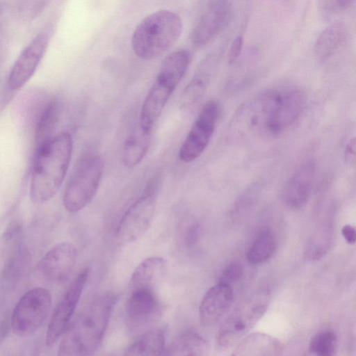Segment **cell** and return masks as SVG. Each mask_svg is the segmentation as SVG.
<instances>
[{
  "instance_id": "1",
  "label": "cell",
  "mask_w": 356,
  "mask_h": 356,
  "mask_svg": "<svg viewBox=\"0 0 356 356\" xmlns=\"http://www.w3.org/2000/svg\"><path fill=\"white\" fill-rule=\"evenodd\" d=\"M306 104L299 87L284 84L264 89L244 102L236 111L229 131L277 136L300 116Z\"/></svg>"
},
{
  "instance_id": "2",
  "label": "cell",
  "mask_w": 356,
  "mask_h": 356,
  "mask_svg": "<svg viewBox=\"0 0 356 356\" xmlns=\"http://www.w3.org/2000/svg\"><path fill=\"white\" fill-rule=\"evenodd\" d=\"M72 148V136L65 131L37 145L29 190L33 202H46L56 194L67 172Z\"/></svg>"
},
{
  "instance_id": "3",
  "label": "cell",
  "mask_w": 356,
  "mask_h": 356,
  "mask_svg": "<svg viewBox=\"0 0 356 356\" xmlns=\"http://www.w3.org/2000/svg\"><path fill=\"white\" fill-rule=\"evenodd\" d=\"M115 301L111 293L92 299L63 335L58 356H93L102 341Z\"/></svg>"
},
{
  "instance_id": "4",
  "label": "cell",
  "mask_w": 356,
  "mask_h": 356,
  "mask_svg": "<svg viewBox=\"0 0 356 356\" xmlns=\"http://www.w3.org/2000/svg\"><path fill=\"white\" fill-rule=\"evenodd\" d=\"M182 30V20L178 14L169 10L155 11L134 29L131 37L133 51L141 60L156 59L178 40Z\"/></svg>"
},
{
  "instance_id": "5",
  "label": "cell",
  "mask_w": 356,
  "mask_h": 356,
  "mask_svg": "<svg viewBox=\"0 0 356 356\" xmlns=\"http://www.w3.org/2000/svg\"><path fill=\"white\" fill-rule=\"evenodd\" d=\"M191 59L185 49L172 52L164 60L141 106L138 124L152 131L166 104L184 76Z\"/></svg>"
},
{
  "instance_id": "6",
  "label": "cell",
  "mask_w": 356,
  "mask_h": 356,
  "mask_svg": "<svg viewBox=\"0 0 356 356\" xmlns=\"http://www.w3.org/2000/svg\"><path fill=\"white\" fill-rule=\"evenodd\" d=\"M104 165L97 154L80 161L72 175L63 195V205L70 213L84 209L95 197L99 186Z\"/></svg>"
},
{
  "instance_id": "7",
  "label": "cell",
  "mask_w": 356,
  "mask_h": 356,
  "mask_svg": "<svg viewBox=\"0 0 356 356\" xmlns=\"http://www.w3.org/2000/svg\"><path fill=\"white\" fill-rule=\"evenodd\" d=\"M51 307L49 291L35 287L26 292L18 300L11 316L13 332L26 337L37 331L47 319Z\"/></svg>"
},
{
  "instance_id": "8",
  "label": "cell",
  "mask_w": 356,
  "mask_h": 356,
  "mask_svg": "<svg viewBox=\"0 0 356 356\" xmlns=\"http://www.w3.org/2000/svg\"><path fill=\"white\" fill-rule=\"evenodd\" d=\"M268 302V295L261 293L236 309L225 319L218 332V345L227 347L241 339L262 317Z\"/></svg>"
},
{
  "instance_id": "9",
  "label": "cell",
  "mask_w": 356,
  "mask_h": 356,
  "mask_svg": "<svg viewBox=\"0 0 356 356\" xmlns=\"http://www.w3.org/2000/svg\"><path fill=\"white\" fill-rule=\"evenodd\" d=\"M220 114V105L215 99L202 107L179 151V159L190 163L205 150L214 133Z\"/></svg>"
},
{
  "instance_id": "10",
  "label": "cell",
  "mask_w": 356,
  "mask_h": 356,
  "mask_svg": "<svg viewBox=\"0 0 356 356\" xmlns=\"http://www.w3.org/2000/svg\"><path fill=\"white\" fill-rule=\"evenodd\" d=\"M89 275V269H83L73 280L55 308L48 325L46 343L52 346L65 332L79 303Z\"/></svg>"
},
{
  "instance_id": "11",
  "label": "cell",
  "mask_w": 356,
  "mask_h": 356,
  "mask_svg": "<svg viewBox=\"0 0 356 356\" xmlns=\"http://www.w3.org/2000/svg\"><path fill=\"white\" fill-rule=\"evenodd\" d=\"M156 207V198L152 194H146L136 201L124 213L118 225V241L129 243L140 238L152 224Z\"/></svg>"
},
{
  "instance_id": "12",
  "label": "cell",
  "mask_w": 356,
  "mask_h": 356,
  "mask_svg": "<svg viewBox=\"0 0 356 356\" xmlns=\"http://www.w3.org/2000/svg\"><path fill=\"white\" fill-rule=\"evenodd\" d=\"M232 15L230 1H209L190 34L191 42L197 47L207 44L226 26Z\"/></svg>"
},
{
  "instance_id": "13",
  "label": "cell",
  "mask_w": 356,
  "mask_h": 356,
  "mask_svg": "<svg viewBox=\"0 0 356 356\" xmlns=\"http://www.w3.org/2000/svg\"><path fill=\"white\" fill-rule=\"evenodd\" d=\"M48 42L47 34L41 33L24 49L8 76L10 90H19L32 76L45 52Z\"/></svg>"
},
{
  "instance_id": "14",
  "label": "cell",
  "mask_w": 356,
  "mask_h": 356,
  "mask_svg": "<svg viewBox=\"0 0 356 356\" xmlns=\"http://www.w3.org/2000/svg\"><path fill=\"white\" fill-rule=\"evenodd\" d=\"M76 257V250L73 244L60 243L43 256L38 264V270L50 281L63 282L72 274Z\"/></svg>"
},
{
  "instance_id": "15",
  "label": "cell",
  "mask_w": 356,
  "mask_h": 356,
  "mask_svg": "<svg viewBox=\"0 0 356 356\" xmlns=\"http://www.w3.org/2000/svg\"><path fill=\"white\" fill-rule=\"evenodd\" d=\"M234 300L232 287L218 282L204 294L200 306V318L205 325L219 321L229 309Z\"/></svg>"
},
{
  "instance_id": "16",
  "label": "cell",
  "mask_w": 356,
  "mask_h": 356,
  "mask_svg": "<svg viewBox=\"0 0 356 356\" xmlns=\"http://www.w3.org/2000/svg\"><path fill=\"white\" fill-rule=\"evenodd\" d=\"M30 261L29 252L20 247L4 262L0 273V305L5 302L24 279Z\"/></svg>"
},
{
  "instance_id": "17",
  "label": "cell",
  "mask_w": 356,
  "mask_h": 356,
  "mask_svg": "<svg viewBox=\"0 0 356 356\" xmlns=\"http://www.w3.org/2000/svg\"><path fill=\"white\" fill-rule=\"evenodd\" d=\"M314 165L304 163L286 181L282 192L284 202L291 208H299L307 201L312 191Z\"/></svg>"
},
{
  "instance_id": "18",
  "label": "cell",
  "mask_w": 356,
  "mask_h": 356,
  "mask_svg": "<svg viewBox=\"0 0 356 356\" xmlns=\"http://www.w3.org/2000/svg\"><path fill=\"white\" fill-rule=\"evenodd\" d=\"M159 302L151 288H138L131 290L126 312L134 322H143L150 319L157 312Z\"/></svg>"
},
{
  "instance_id": "19",
  "label": "cell",
  "mask_w": 356,
  "mask_h": 356,
  "mask_svg": "<svg viewBox=\"0 0 356 356\" xmlns=\"http://www.w3.org/2000/svg\"><path fill=\"white\" fill-rule=\"evenodd\" d=\"M348 31L344 23L335 22L326 27L318 37L314 46L317 58L326 61L335 55L345 44Z\"/></svg>"
},
{
  "instance_id": "20",
  "label": "cell",
  "mask_w": 356,
  "mask_h": 356,
  "mask_svg": "<svg viewBox=\"0 0 356 356\" xmlns=\"http://www.w3.org/2000/svg\"><path fill=\"white\" fill-rule=\"evenodd\" d=\"M281 345L274 337L264 333H253L244 338L231 356H280Z\"/></svg>"
},
{
  "instance_id": "21",
  "label": "cell",
  "mask_w": 356,
  "mask_h": 356,
  "mask_svg": "<svg viewBox=\"0 0 356 356\" xmlns=\"http://www.w3.org/2000/svg\"><path fill=\"white\" fill-rule=\"evenodd\" d=\"M152 131L143 129L137 124L133 127L122 148V162L131 168L138 164L146 155L151 143Z\"/></svg>"
},
{
  "instance_id": "22",
  "label": "cell",
  "mask_w": 356,
  "mask_h": 356,
  "mask_svg": "<svg viewBox=\"0 0 356 356\" xmlns=\"http://www.w3.org/2000/svg\"><path fill=\"white\" fill-rule=\"evenodd\" d=\"M165 338L166 331L163 327L149 330L129 346L124 356H162Z\"/></svg>"
},
{
  "instance_id": "23",
  "label": "cell",
  "mask_w": 356,
  "mask_h": 356,
  "mask_svg": "<svg viewBox=\"0 0 356 356\" xmlns=\"http://www.w3.org/2000/svg\"><path fill=\"white\" fill-rule=\"evenodd\" d=\"M165 260L161 257H151L143 260L134 270L131 280V290L138 288H151L163 275L166 269Z\"/></svg>"
},
{
  "instance_id": "24",
  "label": "cell",
  "mask_w": 356,
  "mask_h": 356,
  "mask_svg": "<svg viewBox=\"0 0 356 356\" xmlns=\"http://www.w3.org/2000/svg\"><path fill=\"white\" fill-rule=\"evenodd\" d=\"M207 351L206 340L198 333L186 330L164 350L162 356H205Z\"/></svg>"
},
{
  "instance_id": "25",
  "label": "cell",
  "mask_w": 356,
  "mask_h": 356,
  "mask_svg": "<svg viewBox=\"0 0 356 356\" xmlns=\"http://www.w3.org/2000/svg\"><path fill=\"white\" fill-rule=\"evenodd\" d=\"M211 60H207L200 67L183 90L179 99L180 108H188L198 102L204 95L209 80Z\"/></svg>"
},
{
  "instance_id": "26",
  "label": "cell",
  "mask_w": 356,
  "mask_h": 356,
  "mask_svg": "<svg viewBox=\"0 0 356 356\" xmlns=\"http://www.w3.org/2000/svg\"><path fill=\"white\" fill-rule=\"evenodd\" d=\"M276 249V237L270 229H265L255 238L250 247L246 258L252 264H259L268 261Z\"/></svg>"
},
{
  "instance_id": "27",
  "label": "cell",
  "mask_w": 356,
  "mask_h": 356,
  "mask_svg": "<svg viewBox=\"0 0 356 356\" xmlns=\"http://www.w3.org/2000/svg\"><path fill=\"white\" fill-rule=\"evenodd\" d=\"M333 233L329 226H323L316 231L307 241L304 248L305 258L316 260L327 253L332 243Z\"/></svg>"
},
{
  "instance_id": "28",
  "label": "cell",
  "mask_w": 356,
  "mask_h": 356,
  "mask_svg": "<svg viewBox=\"0 0 356 356\" xmlns=\"http://www.w3.org/2000/svg\"><path fill=\"white\" fill-rule=\"evenodd\" d=\"M59 116V105L56 100L49 102L42 111L36 126L37 145L50 139Z\"/></svg>"
},
{
  "instance_id": "29",
  "label": "cell",
  "mask_w": 356,
  "mask_h": 356,
  "mask_svg": "<svg viewBox=\"0 0 356 356\" xmlns=\"http://www.w3.org/2000/svg\"><path fill=\"white\" fill-rule=\"evenodd\" d=\"M337 337L332 331H321L311 339L309 350L314 356H336Z\"/></svg>"
},
{
  "instance_id": "30",
  "label": "cell",
  "mask_w": 356,
  "mask_h": 356,
  "mask_svg": "<svg viewBox=\"0 0 356 356\" xmlns=\"http://www.w3.org/2000/svg\"><path fill=\"white\" fill-rule=\"evenodd\" d=\"M243 268L236 261L229 264L222 271L219 282L232 287L233 284L238 282L243 277Z\"/></svg>"
},
{
  "instance_id": "31",
  "label": "cell",
  "mask_w": 356,
  "mask_h": 356,
  "mask_svg": "<svg viewBox=\"0 0 356 356\" xmlns=\"http://www.w3.org/2000/svg\"><path fill=\"white\" fill-rule=\"evenodd\" d=\"M200 235V226L196 222H188L182 224L181 237L183 243L188 247L196 243Z\"/></svg>"
},
{
  "instance_id": "32",
  "label": "cell",
  "mask_w": 356,
  "mask_h": 356,
  "mask_svg": "<svg viewBox=\"0 0 356 356\" xmlns=\"http://www.w3.org/2000/svg\"><path fill=\"white\" fill-rule=\"evenodd\" d=\"M354 3L355 1L347 0L325 1L322 2L321 8L325 13L333 14L348 9Z\"/></svg>"
},
{
  "instance_id": "33",
  "label": "cell",
  "mask_w": 356,
  "mask_h": 356,
  "mask_svg": "<svg viewBox=\"0 0 356 356\" xmlns=\"http://www.w3.org/2000/svg\"><path fill=\"white\" fill-rule=\"evenodd\" d=\"M243 38L242 35H237L232 41L227 54V60L229 65L234 63L238 58L243 47Z\"/></svg>"
},
{
  "instance_id": "34",
  "label": "cell",
  "mask_w": 356,
  "mask_h": 356,
  "mask_svg": "<svg viewBox=\"0 0 356 356\" xmlns=\"http://www.w3.org/2000/svg\"><path fill=\"white\" fill-rule=\"evenodd\" d=\"M344 156L346 161L350 164H354L355 162V138L353 136L348 141Z\"/></svg>"
},
{
  "instance_id": "35",
  "label": "cell",
  "mask_w": 356,
  "mask_h": 356,
  "mask_svg": "<svg viewBox=\"0 0 356 356\" xmlns=\"http://www.w3.org/2000/svg\"><path fill=\"white\" fill-rule=\"evenodd\" d=\"M341 234L348 243H355L356 241V232L353 226L345 225L341 229Z\"/></svg>"
}]
</instances>
